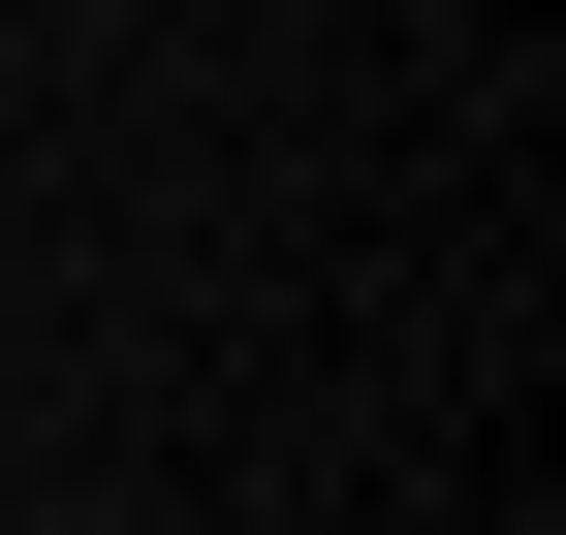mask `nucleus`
Listing matches in <instances>:
<instances>
[]
</instances>
